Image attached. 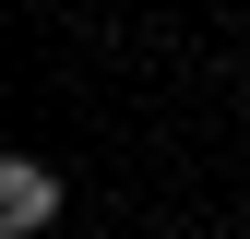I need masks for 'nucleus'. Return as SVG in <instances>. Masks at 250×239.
<instances>
[{"label":"nucleus","mask_w":250,"mask_h":239,"mask_svg":"<svg viewBox=\"0 0 250 239\" xmlns=\"http://www.w3.org/2000/svg\"><path fill=\"white\" fill-rule=\"evenodd\" d=\"M48 215H60V167L12 156V167H0V239H36Z\"/></svg>","instance_id":"nucleus-1"}]
</instances>
